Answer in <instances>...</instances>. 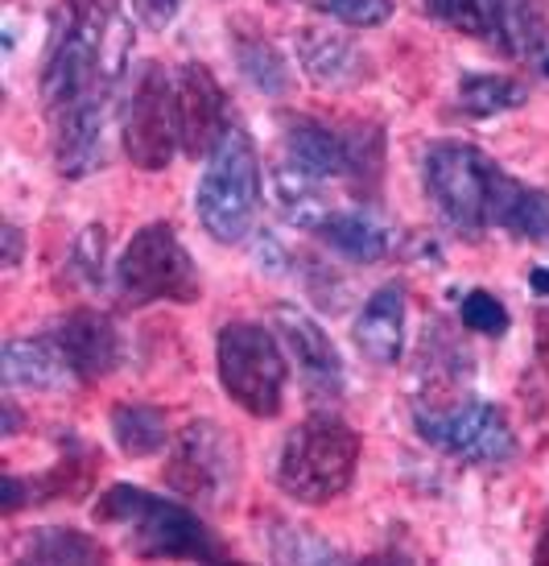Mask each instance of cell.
<instances>
[{
    "label": "cell",
    "instance_id": "24",
    "mask_svg": "<svg viewBox=\"0 0 549 566\" xmlns=\"http://www.w3.org/2000/svg\"><path fill=\"white\" fill-rule=\"evenodd\" d=\"M496 228L517 240H534V244H549V190L520 182L508 174V182L500 190L496 203Z\"/></svg>",
    "mask_w": 549,
    "mask_h": 566
},
{
    "label": "cell",
    "instance_id": "26",
    "mask_svg": "<svg viewBox=\"0 0 549 566\" xmlns=\"http://www.w3.org/2000/svg\"><path fill=\"white\" fill-rule=\"evenodd\" d=\"M21 558L25 563H42V566H59V563H104L108 551L104 542H95L92 534L83 530H71V525H46V530H33L21 546Z\"/></svg>",
    "mask_w": 549,
    "mask_h": 566
},
{
    "label": "cell",
    "instance_id": "37",
    "mask_svg": "<svg viewBox=\"0 0 549 566\" xmlns=\"http://www.w3.org/2000/svg\"><path fill=\"white\" fill-rule=\"evenodd\" d=\"M21 430V413H17V401L13 397H4V426H0V434H17Z\"/></svg>",
    "mask_w": 549,
    "mask_h": 566
},
{
    "label": "cell",
    "instance_id": "7",
    "mask_svg": "<svg viewBox=\"0 0 549 566\" xmlns=\"http://www.w3.org/2000/svg\"><path fill=\"white\" fill-rule=\"evenodd\" d=\"M161 475L173 496H187L203 509H220L232 501L240 484V442L220 422L199 418L187 430H178Z\"/></svg>",
    "mask_w": 549,
    "mask_h": 566
},
{
    "label": "cell",
    "instance_id": "33",
    "mask_svg": "<svg viewBox=\"0 0 549 566\" xmlns=\"http://www.w3.org/2000/svg\"><path fill=\"white\" fill-rule=\"evenodd\" d=\"M252 261L261 273H282L285 261H289V252L282 249V240L273 237V232H256L252 237Z\"/></svg>",
    "mask_w": 549,
    "mask_h": 566
},
{
    "label": "cell",
    "instance_id": "38",
    "mask_svg": "<svg viewBox=\"0 0 549 566\" xmlns=\"http://www.w3.org/2000/svg\"><path fill=\"white\" fill-rule=\"evenodd\" d=\"M529 285H534L541 298H549V273L546 269H534V273H529Z\"/></svg>",
    "mask_w": 549,
    "mask_h": 566
},
{
    "label": "cell",
    "instance_id": "3",
    "mask_svg": "<svg viewBox=\"0 0 549 566\" xmlns=\"http://www.w3.org/2000/svg\"><path fill=\"white\" fill-rule=\"evenodd\" d=\"M504 182H508V170L496 158H487L479 145L434 142L422 149L425 199L458 237L475 240L487 228H496V203H500Z\"/></svg>",
    "mask_w": 549,
    "mask_h": 566
},
{
    "label": "cell",
    "instance_id": "9",
    "mask_svg": "<svg viewBox=\"0 0 549 566\" xmlns=\"http://www.w3.org/2000/svg\"><path fill=\"white\" fill-rule=\"evenodd\" d=\"M413 426L430 447L446 455L475 463V468H496L517 455V434L504 418L500 406L487 401H458L446 409H418Z\"/></svg>",
    "mask_w": 549,
    "mask_h": 566
},
{
    "label": "cell",
    "instance_id": "25",
    "mask_svg": "<svg viewBox=\"0 0 549 566\" xmlns=\"http://www.w3.org/2000/svg\"><path fill=\"white\" fill-rule=\"evenodd\" d=\"M108 426H112L116 447H120L128 459H149L170 442L166 413L154 409V406H141V401H125V406H116L112 409Z\"/></svg>",
    "mask_w": 549,
    "mask_h": 566
},
{
    "label": "cell",
    "instance_id": "19",
    "mask_svg": "<svg viewBox=\"0 0 549 566\" xmlns=\"http://www.w3.org/2000/svg\"><path fill=\"white\" fill-rule=\"evenodd\" d=\"M0 373L9 389H63L66 380H75L66 356L50 335H25V339H9L0 352Z\"/></svg>",
    "mask_w": 549,
    "mask_h": 566
},
{
    "label": "cell",
    "instance_id": "17",
    "mask_svg": "<svg viewBox=\"0 0 549 566\" xmlns=\"http://www.w3.org/2000/svg\"><path fill=\"white\" fill-rule=\"evenodd\" d=\"M405 285L384 282L380 290H372V298L363 302L360 318H356V347L380 368H392L405 352Z\"/></svg>",
    "mask_w": 549,
    "mask_h": 566
},
{
    "label": "cell",
    "instance_id": "4",
    "mask_svg": "<svg viewBox=\"0 0 549 566\" xmlns=\"http://www.w3.org/2000/svg\"><path fill=\"white\" fill-rule=\"evenodd\" d=\"M261 195H265V178H261L256 142L244 125H232L211 149L203 178L194 187V216L215 244H244L256 232Z\"/></svg>",
    "mask_w": 549,
    "mask_h": 566
},
{
    "label": "cell",
    "instance_id": "5",
    "mask_svg": "<svg viewBox=\"0 0 549 566\" xmlns=\"http://www.w3.org/2000/svg\"><path fill=\"white\" fill-rule=\"evenodd\" d=\"M215 368H220L223 394L249 418H277L285 406V380H289V352L277 331L265 323L235 318L223 323L215 339Z\"/></svg>",
    "mask_w": 549,
    "mask_h": 566
},
{
    "label": "cell",
    "instance_id": "35",
    "mask_svg": "<svg viewBox=\"0 0 549 566\" xmlns=\"http://www.w3.org/2000/svg\"><path fill=\"white\" fill-rule=\"evenodd\" d=\"M0 244H4V256H0V265L13 273V269L21 265V256H25V232H21L13 220H4V223H0Z\"/></svg>",
    "mask_w": 549,
    "mask_h": 566
},
{
    "label": "cell",
    "instance_id": "31",
    "mask_svg": "<svg viewBox=\"0 0 549 566\" xmlns=\"http://www.w3.org/2000/svg\"><path fill=\"white\" fill-rule=\"evenodd\" d=\"M310 4L347 30H377L392 17V0H310Z\"/></svg>",
    "mask_w": 549,
    "mask_h": 566
},
{
    "label": "cell",
    "instance_id": "28",
    "mask_svg": "<svg viewBox=\"0 0 549 566\" xmlns=\"http://www.w3.org/2000/svg\"><path fill=\"white\" fill-rule=\"evenodd\" d=\"M347 137V182L363 195H372L380 187L384 174V133L380 125H356Z\"/></svg>",
    "mask_w": 549,
    "mask_h": 566
},
{
    "label": "cell",
    "instance_id": "15",
    "mask_svg": "<svg viewBox=\"0 0 549 566\" xmlns=\"http://www.w3.org/2000/svg\"><path fill=\"white\" fill-rule=\"evenodd\" d=\"M298 63L306 80L323 92H347L372 80V59L351 38L330 30H302L298 33Z\"/></svg>",
    "mask_w": 549,
    "mask_h": 566
},
{
    "label": "cell",
    "instance_id": "27",
    "mask_svg": "<svg viewBox=\"0 0 549 566\" xmlns=\"http://www.w3.org/2000/svg\"><path fill=\"white\" fill-rule=\"evenodd\" d=\"M529 99V87L513 75H463L458 80V112L471 120H487V116H504V112H517Z\"/></svg>",
    "mask_w": 549,
    "mask_h": 566
},
{
    "label": "cell",
    "instance_id": "11",
    "mask_svg": "<svg viewBox=\"0 0 549 566\" xmlns=\"http://www.w3.org/2000/svg\"><path fill=\"white\" fill-rule=\"evenodd\" d=\"M268 318H273V331L285 344V352H289V360L302 368V377L310 380L314 389H323V394H339L344 389V356H339L335 339L323 331V323L310 318L294 302H277Z\"/></svg>",
    "mask_w": 549,
    "mask_h": 566
},
{
    "label": "cell",
    "instance_id": "36",
    "mask_svg": "<svg viewBox=\"0 0 549 566\" xmlns=\"http://www.w3.org/2000/svg\"><path fill=\"white\" fill-rule=\"evenodd\" d=\"M537 360H541V368H546L549 377V302L537 311Z\"/></svg>",
    "mask_w": 549,
    "mask_h": 566
},
{
    "label": "cell",
    "instance_id": "21",
    "mask_svg": "<svg viewBox=\"0 0 549 566\" xmlns=\"http://www.w3.org/2000/svg\"><path fill=\"white\" fill-rule=\"evenodd\" d=\"M314 237L323 240L330 252H339L344 261H356V265H377L389 256V232L368 211H335L330 207V216L314 228Z\"/></svg>",
    "mask_w": 549,
    "mask_h": 566
},
{
    "label": "cell",
    "instance_id": "20",
    "mask_svg": "<svg viewBox=\"0 0 549 566\" xmlns=\"http://www.w3.org/2000/svg\"><path fill=\"white\" fill-rule=\"evenodd\" d=\"M268 203L282 216V223L298 228V232H314L330 216V203L323 199V182L314 174L298 170L294 161H277L268 170Z\"/></svg>",
    "mask_w": 549,
    "mask_h": 566
},
{
    "label": "cell",
    "instance_id": "32",
    "mask_svg": "<svg viewBox=\"0 0 549 566\" xmlns=\"http://www.w3.org/2000/svg\"><path fill=\"white\" fill-rule=\"evenodd\" d=\"M273 558L277 563H330V558H344L330 542L306 534V530H294V525H282V537H273Z\"/></svg>",
    "mask_w": 549,
    "mask_h": 566
},
{
    "label": "cell",
    "instance_id": "23",
    "mask_svg": "<svg viewBox=\"0 0 549 566\" xmlns=\"http://www.w3.org/2000/svg\"><path fill=\"white\" fill-rule=\"evenodd\" d=\"M517 9V0H425V13L439 17L442 25H451L463 38L508 46V17Z\"/></svg>",
    "mask_w": 549,
    "mask_h": 566
},
{
    "label": "cell",
    "instance_id": "12",
    "mask_svg": "<svg viewBox=\"0 0 549 566\" xmlns=\"http://www.w3.org/2000/svg\"><path fill=\"white\" fill-rule=\"evenodd\" d=\"M50 339L59 344V352L66 356L75 380H99L116 373V364L125 356L120 347V331L104 311H92V306H78V311H66L54 327H50Z\"/></svg>",
    "mask_w": 549,
    "mask_h": 566
},
{
    "label": "cell",
    "instance_id": "14",
    "mask_svg": "<svg viewBox=\"0 0 549 566\" xmlns=\"http://www.w3.org/2000/svg\"><path fill=\"white\" fill-rule=\"evenodd\" d=\"M104 158V99L87 92L83 99L54 112V170L78 182Z\"/></svg>",
    "mask_w": 549,
    "mask_h": 566
},
{
    "label": "cell",
    "instance_id": "1",
    "mask_svg": "<svg viewBox=\"0 0 549 566\" xmlns=\"http://www.w3.org/2000/svg\"><path fill=\"white\" fill-rule=\"evenodd\" d=\"M95 525L125 530V542L137 558H194V563H220L223 551L211 537L199 513L170 496H154L149 488L112 484L92 509Z\"/></svg>",
    "mask_w": 549,
    "mask_h": 566
},
{
    "label": "cell",
    "instance_id": "30",
    "mask_svg": "<svg viewBox=\"0 0 549 566\" xmlns=\"http://www.w3.org/2000/svg\"><path fill=\"white\" fill-rule=\"evenodd\" d=\"M71 261H75L78 277L92 285V290H99L104 277H108V228H104V223H87L75 237Z\"/></svg>",
    "mask_w": 549,
    "mask_h": 566
},
{
    "label": "cell",
    "instance_id": "22",
    "mask_svg": "<svg viewBox=\"0 0 549 566\" xmlns=\"http://www.w3.org/2000/svg\"><path fill=\"white\" fill-rule=\"evenodd\" d=\"M232 59L244 83L261 95H289V87H294V66L282 54V46L265 33L232 30Z\"/></svg>",
    "mask_w": 549,
    "mask_h": 566
},
{
    "label": "cell",
    "instance_id": "10",
    "mask_svg": "<svg viewBox=\"0 0 549 566\" xmlns=\"http://www.w3.org/2000/svg\"><path fill=\"white\" fill-rule=\"evenodd\" d=\"M173 112H178V142L187 158H211V149L232 128L228 95L203 63H182L173 71Z\"/></svg>",
    "mask_w": 549,
    "mask_h": 566
},
{
    "label": "cell",
    "instance_id": "13",
    "mask_svg": "<svg viewBox=\"0 0 549 566\" xmlns=\"http://www.w3.org/2000/svg\"><path fill=\"white\" fill-rule=\"evenodd\" d=\"M99 71V38L87 33L66 17V25L54 33L42 66V99L50 112H63L66 104H75L92 92V80Z\"/></svg>",
    "mask_w": 549,
    "mask_h": 566
},
{
    "label": "cell",
    "instance_id": "18",
    "mask_svg": "<svg viewBox=\"0 0 549 566\" xmlns=\"http://www.w3.org/2000/svg\"><path fill=\"white\" fill-rule=\"evenodd\" d=\"M471 377V356L467 347H458L451 339V331L434 323V327H425V339H422V356H418V380H422V406L430 401V409H446V406H458V401H467V397H458V389L467 385Z\"/></svg>",
    "mask_w": 549,
    "mask_h": 566
},
{
    "label": "cell",
    "instance_id": "16",
    "mask_svg": "<svg viewBox=\"0 0 549 566\" xmlns=\"http://www.w3.org/2000/svg\"><path fill=\"white\" fill-rule=\"evenodd\" d=\"M282 145L285 161H294L298 170L314 174L318 182L327 178H347V137L339 128L314 120L306 112H282Z\"/></svg>",
    "mask_w": 549,
    "mask_h": 566
},
{
    "label": "cell",
    "instance_id": "6",
    "mask_svg": "<svg viewBox=\"0 0 549 566\" xmlns=\"http://www.w3.org/2000/svg\"><path fill=\"white\" fill-rule=\"evenodd\" d=\"M116 277V294L125 306H154V302H190L203 298V277L190 261L187 244L178 240L173 223L157 220L145 223L141 232H133V240L125 244L120 261L112 269Z\"/></svg>",
    "mask_w": 549,
    "mask_h": 566
},
{
    "label": "cell",
    "instance_id": "8",
    "mask_svg": "<svg viewBox=\"0 0 549 566\" xmlns=\"http://www.w3.org/2000/svg\"><path fill=\"white\" fill-rule=\"evenodd\" d=\"M120 142L128 161L145 174L170 170L178 142V112H173V75L161 63H141L137 80L128 87L125 116H120Z\"/></svg>",
    "mask_w": 549,
    "mask_h": 566
},
{
    "label": "cell",
    "instance_id": "29",
    "mask_svg": "<svg viewBox=\"0 0 549 566\" xmlns=\"http://www.w3.org/2000/svg\"><path fill=\"white\" fill-rule=\"evenodd\" d=\"M458 323L475 335H487V339H504L508 327H513V315L492 290H467L458 298Z\"/></svg>",
    "mask_w": 549,
    "mask_h": 566
},
{
    "label": "cell",
    "instance_id": "34",
    "mask_svg": "<svg viewBox=\"0 0 549 566\" xmlns=\"http://www.w3.org/2000/svg\"><path fill=\"white\" fill-rule=\"evenodd\" d=\"M133 9L149 30H166L173 25V17L182 13V0H133Z\"/></svg>",
    "mask_w": 549,
    "mask_h": 566
},
{
    "label": "cell",
    "instance_id": "2",
    "mask_svg": "<svg viewBox=\"0 0 549 566\" xmlns=\"http://www.w3.org/2000/svg\"><path fill=\"white\" fill-rule=\"evenodd\" d=\"M363 442L335 409L306 413L282 442L277 484L289 501L327 504L356 484Z\"/></svg>",
    "mask_w": 549,
    "mask_h": 566
}]
</instances>
